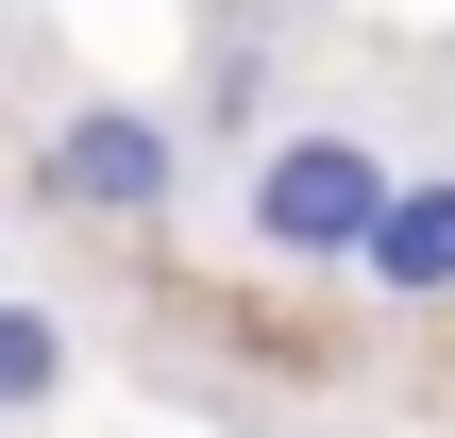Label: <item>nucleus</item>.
Segmentation results:
<instances>
[{"label": "nucleus", "instance_id": "nucleus-1", "mask_svg": "<svg viewBox=\"0 0 455 438\" xmlns=\"http://www.w3.org/2000/svg\"><path fill=\"white\" fill-rule=\"evenodd\" d=\"M388 169H405V152H388L371 118H287V135H253V169H236V236L287 253V270H338V253L371 236Z\"/></svg>", "mask_w": 455, "mask_h": 438}, {"label": "nucleus", "instance_id": "nucleus-2", "mask_svg": "<svg viewBox=\"0 0 455 438\" xmlns=\"http://www.w3.org/2000/svg\"><path fill=\"white\" fill-rule=\"evenodd\" d=\"M51 203H68V219H169V203H186V118H152V101H68V118H51Z\"/></svg>", "mask_w": 455, "mask_h": 438}, {"label": "nucleus", "instance_id": "nucleus-3", "mask_svg": "<svg viewBox=\"0 0 455 438\" xmlns=\"http://www.w3.org/2000/svg\"><path fill=\"white\" fill-rule=\"evenodd\" d=\"M371 304H455V152L439 169H388V203H371V236L338 253Z\"/></svg>", "mask_w": 455, "mask_h": 438}, {"label": "nucleus", "instance_id": "nucleus-4", "mask_svg": "<svg viewBox=\"0 0 455 438\" xmlns=\"http://www.w3.org/2000/svg\"><path fill=\"white\" fill-rule=\"evenodd\" d=\"M51 405H68V321L0 270V422H51Z\"/></svg>", "mask_w": 455, "mask_h": 438}, {"label": "nucleus", "instance_id": "nucleus-5", "mask_svg": "<svg viewBox=\"0 0 455 438\" xmlns=\"http://www.w3.org/2000/svg\"><path fill=\"white\" fill-rule=\"evenodd\" d=\"M253 118H270V51H253V34H220V68H203V118H186V152H253Z\"/></svg>", "mask_w": 455, "mask_h": 438}]
</instances>
